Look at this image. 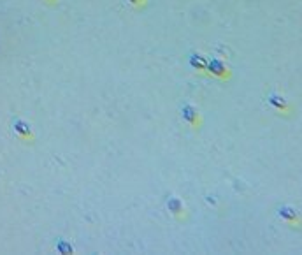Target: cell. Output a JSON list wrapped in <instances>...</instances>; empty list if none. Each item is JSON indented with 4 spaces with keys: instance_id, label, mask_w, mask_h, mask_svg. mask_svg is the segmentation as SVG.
Returning a JSON list of instances; mask_svg holds the SVG:
<instances>
[{
    "instance_id": "6da1fadb",
    "label": "cell",
    "mask_w": 302,
    "mask_h": 255,
    "mask_svg": "<svg viewBox=\"0 0 302 255\" xmlns=\"http://www.w3.org/2000/svg\"><path fill=\"white\" fill-rule=\"evenodd\" d=\"M270 104L274 107H281V109H286V102H285V99L281 97V95H276V93H272L270 95Z\"/></svg>"
},
{
    "instance_id": "3957f363",
    "label": "cell",
    "mask_w": 302,
    "mask_h": 255,
    "mask_svg": "<svg viewBox=\"0 0 302 255\" xmlns=\"http://www.w3.org/2000/svg\"><path fill=\"white\" fill-rule=\"evenodd\" d=\"M130 2H132V4H135V2H139V0H130Z\"/></svg>"
},
{
    "instance_id": "7a4b0ae2",
    "label": "cell",
    "mask_w": 302,
    "mask_h": 255,
    "mask_svg": "<svg viewBox=\"0 0 302 255\" xmlns=\"http://www.w3.org/2000/svg\"><path fill=\"white\" fill-rule=\"evenodd\" d=\"M192 60H195V65H197L199 69H204V67H206V60H204V58H201V55H195Z\"/></svg>"
}]
</instances>
